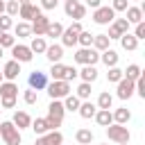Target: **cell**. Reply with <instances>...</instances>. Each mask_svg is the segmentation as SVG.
Listing matches in <instances>:
<instances>
[{
  "mask_svg": "<svg viewBox=\"0 0 145 145\" xmlns=\"http://www.w3.org/2000/svg\"><path fill=\"white\" fill-rule=\"evenodd\" d=\"M18 9H20L18 0H9V2H5V11H7V16H18Z\"/></svg>",
  "mask_w": 145,
  "mask_h": 145,
  "instance_id": "cell-39",
  "label": "cell"
},
{
  "mask_svg": "<svg viewBox=\"0 0 145 145\" xmlns=\"http://www.w3.org/2000/svg\"><path fill=\"white\" fill-rule=\"evenodd\" d=\"M122 77H127V79L136 82L138 77H143V70H140V66H136V63H129V66H127V70H122Z\"/></svg>",
  "mask_w": 145,
  "mask_h": 145,
  "instance_id": "cell-27",
  "label": "cell"
},
{
  "mask_svg": "<svg viewBox=\"0 0 145 145\" xmlns=\"http://www.w3.org/2000/svg\"><path fill=\"white\" fill-rule=\"evenodd\" d=\"M134 39H136V41L145 39V23H138V25H136V29H134Z\"/></svg>",
  "mask_w": 145,
  "mask_h": 145,
  "instance_id": "cell-44",
  "label": "cell"
},
{
  "mask_svg": "<svg viewBox=\"0 0 145 145\" xmlns=\"http://www.w3.org/2000/svg\"><path fill=\"white\" fill-rule=\"evenodd\" d=\"M16 45V36H11L9 32H0V48H14Z\"/></svg>",
  "mask_w": 145,
  "mask_h": 145,
  "instance_id": "cell-37",
  "label": "cell"
},
{
  "mask_svg": "<svg viewBox=\"0 0 145 145\" xmlns=\"http://www.w3.org/2000/svg\"><path fill=\"white\" fill-rule=\"evenodd\" d=\"M11 25H14L11 16H7V14H0V32H9V29H11Z\"/></svg>",
  "mask_w": 145,
  "mask_h": 145,
  "instance_id": "cell-42",
  "label": "cell"
},
{
  "mask_svg": "<svg viewBox=\"0 0 145 145\" xmlns=\"http://www.w3.org/2000/svg\"><path fill=\"white\" fill-rule=\"evenodd\" d=\"M50 75H52V79H63V82H66V66H63L61 61H59V63H52Z\"/></svg>",
  "mask_w": 145,
  "mask_h": 145,
  "instance_id": "cell-35",
  "label": "cell"
},
{
  "mask_svg": "<svg viewBox=\"0 0 145 145\" xmlns=\"http://www.w3.org/2000/svg\"><path fill=\"white\" fill-rule=\"evenodd\" d=\"M63 113H66V109H63L61 100H52L50 106H48V118H45L52 131H54L57 127H61V122H63Z\"/></svg>",
  "mask_w": 145,
  "mask_h": 145,
  "instance_id": "cell-1",
  "label": "cell"
},
{
  "mask_svg": "<svg viewBox=\"0 0 145 145\" xmlns=\"http://www.w3.org/2000/svg\"><path fill=\"white\" fill-rule=\"evenodd\" d=\"M113 27L120 32V34H129V23L125 18H113Z\"/></svg>",
  "mask_w": 145,
  "mask_h": 145,
  "instance_id": "cell-40",
  "label": "cell"
},
{
  "mask_svg": "<svg viewBox=\"0 0 145 145\" xmlns=\"http://www.w3.org/2000/svg\"><path fill=\"white\" fill-rule=\"evenodd\" d=\"M48 25H50V18L48 16H36L34 18V23H32V34L34 36H43L45 34V29H48Z\"/></svg>",
  "mask_w": 145,
  "mask_h": 145,
  "instance_id": "cell-15",
  "label": "cell"
},
{
  "mask_svg": "<svg viewBox=\"0 0 145 145\" xmlns=\"http://www.w3.org/2000/svg\"><path fill=\"white\" fill-rule=\"evenodd\" d=\"M75 138H77L79 145H91V140H93V131H91V129H77V131H75Z\"/></svg>",
  "mask_w": 145,
  "mask_h": 145,
  "instance_id": "cell-31",
  "label": "cell"
},
{
  "mask_svg": "<svg viewBox=\"0 0 145 145\" xmlns=\"http://www.w3.org/2000/svg\"><path fill=\"white\" fill-rule=\"evenodd\" d=\"M93 118H95V120H97V125H102V127H109V125L113 122V116H111V111H109V109H97Z\"/></svg>",
  "mask_w": 145,
  "mask_h": 145,
  "instance_id": "cell-21",
  "label": "cell"
},
{
  "mask_svg": "<svg viewBox=\"0 0 145 145\" xmlns=\"http://www.w3.org/2000/svg\"><path fill=\"white\" fill-rule=\"evenodd\" d=\"M63 11H66V16L75 18V20H82V18L86 16V7H84L82 2H77V0H68V2L63 5Z\"/></svg>",
  "mask_w": 145,
  "mask_h": 145,
  "instance_id": "cell-7",
  "label": "cell"
},
{
  "mask_svg": "<svg viewBox=\"0 0 145 145\" xmlns=\"http://www.w3.org/2000/svg\"><path fill=\"white\" fill-rule=\"evenodd\" d=\"M11 122H14V127L20 131V129H25V127H29V125H32V118H29V113H27V111H16V113H14V118H11Z\"/></svg>",
  "mask_w": 145,
  "mask_h": 145,
  "instance_id": "cell-16",
  "label": "cell"
},
{
  "mask_svg": "<svg viewBox=\"0 0 145 145\" xmlns=\"http://www.w3.org/2000/svg\"><path fill=\"white\" fill-rule=\"evenodd\" d=\"M129 25H138L143 23V7H127V18H125Z\"/></svg>",
  "mask_w": 145,
  "mask_h": 145,
  "instance_id": "cell-18",
  "label": "cell"
},
{
  "mask_svg": "<svg viewBox=\"0 0 145 145\" xmlns=\"http://www.w3.org/2000/svg\"><path fill=\"white\" fill-rule=\"evenodd\" d=\"M63 2H68V0H63Z\"/></svg>",
  "mask_w": 145,
  "mask_h": 145,
  "instance_id": "cell-56",
  "label": "cell"
},
{
  "mask_svg": "<svg viewBox=\"0 0 145 145\" xmlns=\"http://www.w3.org/2000/svg\"><path fill=\"white\" fill-rule=\"evenodd\" d=\"M75 77H77V68L66 66V82H70V79H75Z\"/></svg>",
  "mask_w": 145,
  "mask_h": 145,
  "instance_id": "cell-47",
  "label": "cell"
},
{
  "mask_svg": "<svg viewBox=\"0 0 145 145\" xmlns=\"http://www.w3.org/2000/svg\"><path fill=\"white\" fill-rule=\"evenodd\" d=\"M102 145H106V143H102Z\"/></svg>",
  "mask_w": 145,
  "mask_h": 145,
  "instance_id": "cell-57",
  "label": "cell"
},
{
  "mask_svg": "<svg viewBox=\"0 0 145 145\" xmlns=\"http://www.w3.org/2000/svg\"><path fill=\"white\" fill-rule=\"evenodd\" d=\"M23 97H25V102H27V104H36V91H32V88H27Z\"/></svg>",
  "mask_w": 145,
  "mask_h": 145,
  "instance_id": "cell-45",
  "label": "cell"
},
{
  "mask_svg": "<svg viewBox=\"0 0 145 145\" xmlns=\"http://www.w3.org/2000/svg\"><path fill=\"white\" fill-rule=\"evenodd\" d=\"M79 32H82V23L75 20L68 29H63V34H61V45H63V48H72V45H77V36H79Z\"/></svg>",
  "mask_w": 145,
  "mask_h": 145,
  "instance_id": "cell-6",
  "label": "cell"
},
{
  "mask_svg": "<svg viewBox=\"0 0 145 145\" xmlns=\"http://www.w3.org/2000/svg\"><path fill=\"white\" fill-rule=\"evenodd\" d=\"M18 75H20V63H18V61H14V59H11V61H7V63H5V68H2V77H5L7 82H14Z\"/></svg>",
  "mask_w": 145,
  "mask_h": 145,
  "instance_id": "cell-14",
  "label": "cell"
},
{
  "mask_svg": "<svg viewBox=\"0 0 145 145\" xmlns=\"http://www.w3.org/2000/svg\"><path fill=\"white\" fill-rule=\"evenodd\" d=\"M39 136H43V134H48V131H52L50 129V125H48V120L45 118H36V120H32V125H29Z\"/></svg>",
  "mask_w": 145,
  "mask_h": 145,
  "instance_id": "cell-24",
  "label": "cell"
},
{
  "mask_svg": "<svg viewBox=\"0 0 145 145\" xmlns=\"http://www.w3.org/2000/svg\"><path fill=\"white\" fill-rule=\"evenodd\" d=\"M11 54H14V61H18V63H27V61H32V50H29V45H14L11 48Z\"/></svg>",
  "mask_w": 145,
  "mask_h": 145,
  "instance_id": "cell-11",
  "label": "cell"
},
{
  "mask_svg": "<svg viewBox=\"0 0 145 145\" xmlns=\"http://www.w3.org/2000/svg\"><path fill=\"white\" fill-rule=\"evenodd\" d=\"M45 88L52 100H63L66 95H70V82H63V79H52V84H48Z\"/></svg>",
  "mask_w": 145,
  "mask_h": 145,
  "instance_id": "cell-3",
  "label": "cell"
},
{
  "mask_svg": "<svg viewBox=\"0 0 145 145\" xmlns=\"http://www.w3.org/2000/svg\"><path fill=\"white\" fill-rule=\"evenodd\" d=\"M111 116H113V122H116V125H127V122H129V118H131L129 109H125V106L116 109V111H113Z\"/></svg>",
  "mask_w": 145,
  "mask_h": 145,
  "instance_id": "cell-23",
  "label": "cell"
},
{
  "mask_svg": "<svg viewBox=\"0 0 145 145\" xmlns=\"http://www.w3.org/2000/svg\"><path fill=\"white\" fill-rule=\"evenodd\" d=\"M127 7H129V0H113V5H111L113 11H127Z\"/></svg>",
  "mask_w": 145,
  "mask_h": 145,
  "instance_id": "cell-43",
  "label": "cell"
},
{
  "mask_svg": "<svg viewBox=\"0 0 145 145\" xmlns=\"http://www.w3.org/2000/svg\"><path fill=\"white\" fill-rule=\"evenodd\" d=\"M77 97H79V100H88V97H91V84L82 82V84L77 86Z\"/></svg>",
  "mask_w": 145,
  "mask_h": 145,
  "instance_id": "cell-38",
  "label": "cell"
},
{
  "mask_svg": "<svg viewBox=\"0 0 145 145\" xmlns=\"http://www.w3.org/2000/svg\"><path fill=\"white\" fill-rule=\"evenodd\" d=\"M0 84H2V72H0Z\"/></svg>",
  "mask_w": 145,
  "mask_h": 145,
  "instance_id": "cell-54",
  "label": "cell"
},
{
  "mask_svg": "<svg viewBox=\"0 0 145 145\" xmlns=\"http://www.w3.org/2000/svg\"><path fill=\"white\" fill-rule=\"evenodd\" d=\"M0 59H2V48H0Z\"/></svg>",
  "mask_w": 145,
  "mask_h": 145,
  "instance_id": "cell-53",
  "label": "cell"
},
{
  "mask_svg": "<svg viewBox=\"0 0 145 145\" xmlns=\"http://www.w3.org/2000/svg\"><path fill=\"white\" fill-rule=\"evenodd\" d=\"M45 48H48V43H45V39H43V36H34V39H32V43H29L32 54H34V52H36V54H43V52H45Z\"/></svg>",
  "mask_w": 145,
  "mask_h": 145,
  "instance_id": "cell-26",
  "label": "cell"
},
{
  "mask_svg": "<svg viewBox=\"0 0 145 145\" xmlns=\"http://www.w3.org/2000/svg\"><path fill=\"white\" fill-rule=\"evenodd\" d=\"M106 79H109V82H116V84H118V82L122 79V70H120L118 66L109 68V72H106Z\"/></svg>",
  "mask_w": 145,
  "mask_h": 145,
  "instance_id": "cell-41",
  "label": "cell"
},
{
  "mask_svg": "<svg viewBox=\"0 0 145 145\" xmlns=\"http://www.w3.org/2000/svg\"><path fill=\"white\" fill-rule=\"evenodd\" d=\"M77 111H79V116H82V118H86V120H88V118H93V116H95L97 106H95L93 102H82Z\"/></svg>",
  "mask_w": 145,
  "mask_h": 145,
  "instance_id": "cell-28",
  "label": "cell"
},
{
  "mask_svg": "<svg viewBox=\"0 0 145 145\" xmlns=\"http://www.w3.org/2000/svg\"><path fill=\"white\" fill-rule=\"evenodd\" d=\"M14 32H16L18 39H27V36H32V25L23 20V23H18V25L14 27Z\"/></svg>",
  "mask_w": 145,
  "mask_h": 145,
  "instance_id": "cell-32",
  "label": "cell"
},
{
  "mask_svg": "<svg viewBox=\"0 0 145 145\" xmlns=\"http://www.w3.org/2000/svg\"><path fill=\"white\" fill-rule=\"evenodd\" d=\"M61 34H63V25H61V23H50L43 36H50V39H59Z\"/></svg>",
  "mask_w": 145,
  "mask_h": 145,
  "instance_id": "cell-33",
  "label": "cell"
},
{
  "mask_svg": "<svg viewBox=\"0 0 145 145\" xmlns=\"http://www.w3.org/2000/svg\"><path fill=\"white\" fill-rule=\"evenodd\" d=\"M57 5H59V0H41V9H48V11L54 9Z\"/></svg>",
  "mask_w": 145,
  "mask_h": 145,
  "instance_id": "cell-46",
  "label": "cell"
},
{
  "mask_svg": "<svg viewBox=\"0 0 145 145\" xmlns=\"http://www.w3.org/2000/svg\"><path fill=\"white\" fill-rule=\"evenodd\" d=\"M116 95H118L120 100H129V97L134 95V82L127 79V77H122V79L118 82V91H116Z\"/></svg>",
  "mask_w": 145,
  "mask_h": 145,
  "instance_id": "cell-13",
  "label": "cell"
},
{
  "mask_svg": "<svg viewBox=\"0 0 145 145\" xmlns=\"http://www.w3.org/2000/svg\"><path fill=\"white\" fill-rule=\"evenodd\" d=\"M113 18H116V11L111 7H97V9H93V20L97 25H109V23H113Z\"/></svg>",
  "mask_w": 145,
  "mask_h": 145,
  "instance_id": "cell-8",
  "label": "cell"
},
{
  "mask_svg": "<svg viewBox=\"0 0 145 145\" xmlns=\"http://www.w3.org/2000/svg\"><path fill=\"white\" fill-rule=\"evenodd\" d=\"M45 57H48L52 63H59V61H61V57H63V45H59V43L48 45V48H45Z\"/></svg>",
  "mask_w": 145,
  "mask_h": 145,
  "instance_id": "cell-17",
  "label": "cell"
},
{
  "mask_svg": "<svg viewBox=\"0 0 145 145\" xmlns=\"http://www.w3.org/2000/svg\"><path fill=\"white\" fill-rule=\"evenodd\" d=\"M84 7H91V9H97V7H102L100 5V0H86V5Z\"/></svg>",
  "mask_w": 145,
  "mask_h": 145,
  "instance_id": "cell-50",
  "label": "cell"
},
{
  "mask_svg": "<svg viewBox=\"0 0 145 145\" xmlns=\"http://www.w3.org/2000/svg\"><path fill=\"white\" fill-rule=\"evenodd\" d=\"M27 84H29V88H32V91H43V88L48 86V75H45V72H41V70H34V72H29Z\"/></svg>",
  "mask_w": 145,
  "mask_h": 145,
  "instance_id": "cell-9",
  "label": "cell"
},
{
  "mask_svg": "<svg viewBox=\"0 0 145 145\" xmlns=\"http://www.w3.org/2000/svg\"><path fill=\"white\" fill-rule=\"evenodd\" d=\"M77 77H82V82L91 84L97 79V70H95V66H84L82 70H77Z\"/></svg>",
  "mask_w": 145,
  "mask_h": 145,
  "instance_id": "cell-19",
  "label": "cell"
},
{
  "mask_svg": "<svg viewBox=\"0 0 145 145\" xmlns=\"http://www.w3.org/2000/svg\"><path fill=\"white\" fill-rule=\"evenodd\" d=\"M41 14H43V11H41V7L32 5V2H29V5H20V9H18V16H20L25 23H27V20H34V18H36V16H41Z\"/></svg>",
  "mask_w": 145,
  "mask_h": 145,
  "instance_id": "cell-12",
  "label": "cell"
},
{
  "mask_svg": "<svg viewBox=\"0 0 145 145\" xmlns=\"http://www.w3.org/2000/svg\"><path fill=\"white\" fill-rule=\"evenodd\" d=\"M61 104H63V109H66V111H77V109H79V104H82V100H79L77 95H66Z\"/></svg>",
  "mask_w": 145,
  "mask_h": 145,
  "instance_id": "cell-30",
  "label": "cell"
},
{
  "mask_svg": "<svg viewBox=\"0 0 145 145\" xmlns=\"http://www.w3.org/2000/svg\"><path fill=\"white\" fill-rule=\"evenodd\" d=\"M120 45H122L125 50H129V52H134V50L138 48V41L134 39V34H122V36H120Z\"/></svg>",
  "mask_w": 145,
  "mask_h": 145,
  "instance_id": "cell-29",
  "label": "cell"
},
{
  "mask_svg": "<svg viewBox=\"0 0 145 145\" xmlns=\"http://www.w3.org/2000/svg\"><path fill=\"white\" fill-rule=\"evenodd\" d=\"M106 136H109V140H113V143H129V129H127V125H116V122H111L109 127H106Z\"/></svg>",
  "mask_w": 145,
  "mask_h": 145,
  "instance_id": "cell-4",
  "label": "cell"
},
{
  "mask_svg": "<svg viewBox=\"0 0 145 145\" xmlns=\"http://www.w3.org/2000/svg\"><path fill=\"white\" fill-rule=\"evenodd\" d=\"M0 136H2L5 145H20V140H23L20 131L14 127V122H11V120H5V122H0Z\"/></svg>",
  "mask_w": 145,
  "mask_h": 145,
  "instance_id": "cell-2",
  "label": "cell"
},
{
  "mask_svg": "<svg viewBox=\"0 0 145 145\" xmlns=\"http://www.w3.org/2000/svg\"><path fill=\"white\" fill-rule=\"evenodd\" d=\"M2 106L5 109H14L16 106V97H2Z\"/></svg>",
  "mask_w": 145,
  "mask_h": 145,
  "instance_id": "cell-48",
  "label": "cell"
},
{
  "mask_svg": "<svg viewBox=\"0 0 145 145\" xmlns=\"http://www.w3.org/2000/svg\"><path fill=\"white\" fill-rule=\"evenodd\" d=\"M93 48L100 50V52L109 50V36L106 34H93Z\"/></svg>",
  "mask_w": 145,
  "mask_h": 145,
  "instance_id": "cell-25",
  "label": "cell"
},
{
  "mask_svg": "<svg viewBox=\"0 0 145 145\" xmlns=\"http://www.w3.org/2000/svg\"><path fill=\"white\" fill-rule=\"evenodd\" d=\"M122 145H129V143H122Z\"/></svg>",
  "mask_w": 145,
  "mask_h": 145,
  "instance_id": "cell-55",
  "label": "cell"
},
{
  "mask_svg": "<svg viewBox=\"0 0 145 145\" xmlns=\"http://www.w3.org/2000/svg\"><path fill=\"white\" fill-rule=\"evenodd\" d=\"M100 59L104 61V66H106V68H113V66H118V59H120V57H118V52H116V50H111V48H109V50H104V52L100 54Z\"/></svg>",
  "mask_w": 145,
  "mask_h": 145,
  "instance_id": "cell-20",
  "label": "cell"
},
{
  "mask_svg": "<svg viewBox=\"0 0 145 145\" xmlns=\"http://www.w3.org/2000/svg\"><path fill=\"white\" fill-rule=\"evenodd\" d=\"M106 36H109V41H111V39H120L122 34H120V32H118V29H116V27L111 25V27H109V34H106Z\"/></svg>",
  "mask_w": 145,
  "mask_h": 145,
  "instance_id": "cell-49",
  "label": "cell"
},
{
  "mask_svg": "<svg viewBox=\"0 0 145 145\" xmlns=\"http://www.w3.org/2000/svg\"><path fill=\"white\" fill-rule=\"evenodd\" d=\"M111 104H113V95L109 91H102L97 97V109H111Z\"/></svg>",
  "mask_w": 145,
  "mask_h": 145,
  "instance_id": "cell-34",
  "label": "cell"
},
{
  "mask_svg": "<svg viewBox=\"0 0 145 145\" xmlns=\"http://www.w3.org/2000/svg\"><path fill=\"white\" fill-rule=\"evenodd\" d=\"M5 11V0H0V14Z\"/></svg>",
  "mask_w": 145,
  "mask_h": 145,
  "instance_id": "cell-52",
  "label": "cell"
},
{
  "mask_svg": "<svg viewBox=\"0 0 145 145\" xmlns=\"http://www.w3.org/2000/svg\"><path fill=\"white\" fill-rule=\"evenodd\" d=\"M34 145H63V134H61L59 129H54V131H48V134L39 136Z\"/></svg>",
  "mask_w": 145,
  "mask_h": 145,
  "instance_id": "cell-10",
  "label": "cell"
},
{
  "mask_svg": "<svg viewBox=\"0 0 145 145\" xmlns=\"http://www.w3.org/2000/svg\"><path fill=\"white\" fill-rule=\"evenodd\" d=\"M18 95V86L14 82H2L0 84V97H16Z\"/></svg>",
  "mask_w": 145,
  "mask_h": 145,
  "instance_id": "cell-22",
  "label": "cell"
},
{
  "mask_svg": "<svg viewBox=\"0 0 145 145\" xmlns=\"http://www.w3.org/2000/svg\"><path fill=\"white\" fill-rule=\"evenodd\" d=\"M32 0H18V5H29Z\"/></svg>",
  "mask_w": 145,
  "mask_h": 145,
  "instance_id": "cell-51",
  "label": "cell"
},
{
  "mask_svg": "<svg viewBox=\"0 0 145 145\" xmlns=\"http://www.w3.org/2000/svg\"><path fill=\"white\" fill-rule=\"evenodd\" d=\"M77 43L82 45V48H93V34L91 32H79V36H77Z\"/></svg>",
  "mask_w": 145,
  "mask_h": 145,
  "instance_id": "cell-36",
  "label": "cell"
},
{
  "mask_svg": "<svg viewBox=\"0 0 145 145\" xmlns=\"http://www.w3.org/2000/svg\"><path fill=\"white\" fill-rule=\"evenodd\" d=\"M72 59H75L77 63H82V66H95V63L100 61V54H97V50H93V48H79V50L72 54Z\"/></svg>",
  "mask_w": 145,
  "mask_h": 145,
  "instance_id": "cell-5",
  "label": "cell"
}]
</instances>
